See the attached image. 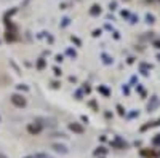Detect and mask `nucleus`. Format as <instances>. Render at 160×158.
Returning <instances> with one entry per match:
<instances>
[{
	"label": "nucleus",
	"mask_w": 160,
	"mask_h": 158,
	"mask_svg": "<svg viewBox=\"0 0 160 158\" xmlns=\"http://www.w3.org/2000/svg\"><path fill=\"white\" fill-rule=\"evenodd\" d=\"M11 102L15 105H18V107H24V105H26V99H24V97H21V96H18V94H15L11 97Z\"/></svg>",
	"instance_id": "nucleus-1"
},
{
	"label": "nucleus",
	"mask_w": 160,
	"mask_h": 158,
	"mask_svg": "<svg viewBox=\"0 0 160 158\" xmlns=\"http://www.w3.org/2000/svg\"><path fill=\"white\" fill-rule=\"evenodd\" d=\"M0 158H7V157H3V155H0Z\"/></svg>",
	"instance_id": "nucleus-2"
}]
</instances>
